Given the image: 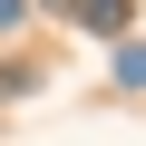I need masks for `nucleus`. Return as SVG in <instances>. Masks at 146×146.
I'll return each mask as SVG.
<instances>
[{"label":"nucleus","mask_w":146,"mask_h":146,"mask_svg":"<svg viewBox=\"0 0 146 146\" xmlns=\"http://www.w3.org/2000/svg\"><path fill=\"white\" fill-rule=\"evenodd\" d=\"M68 20H78V29H107V39H117V29L136 20V0H68Z\"/></svg>","instance_id":"f257e3e1"},{"label":"nucleus","mask_w":146,"mask_h":146,"mask_svg":"<svg viewBox=\"0 0 146 146\" xmlns=\"http://www.w3.org/2000/svg\"><path fill=\"white\" fill-rule=\"evenodd\" d=\"M117 88H146V49L136 39H117Z\"/></svg>","instance_id":"f03ea898"},{"label":"nucleus","mask_w":146,"mask_h":146,"mask_svg":"<svg viewBox=\"0 0 146 146\" xmlns=\"http://www.w3.org/2000/svg\"><path fill=\"white\" fill-rule=\"evenodd\" d=\"M20 20H29V0H0V39H10V29H20Z\"/></svg>","instance_id":"7ed1b4c3"}]
</instances>
